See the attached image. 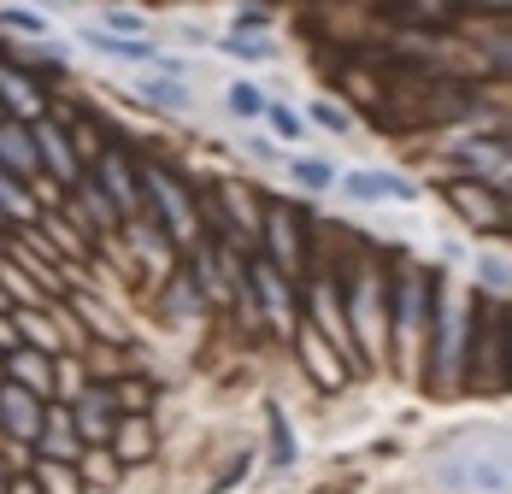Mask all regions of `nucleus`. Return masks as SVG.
I'll return each instance as SVG.
<instances>
[{
  "label": "nucleus",
  "mask_w": 512,
  "mask_h": 494,
  "mask_svg": "<svg viewBox=\"0 0 512 494\" xmlns=\"http://www.w3.org/2000/svg\"><path fill=\"white\" fill-rule=\"evenodd\" d=\"M348 195H359V200H412L418 195V189H412V183H401V177H383V171H354V177H348Z\"/></svg>",
  "instance_id": "nucleus-1"
},
{
  "label": "nucleus",
  "mask_w": 512,
  "mask_h": 494,
  "mask_svg": "<svg viewBox=\"0 0 512 494\" xmlns=\"http://www.w3.org/2000/svg\"><path fill=\"white\" fill-rule=\"evenodd\" d=\"M89 42L101 53H112V59H142V65H159V71H177L165 53H154L148 42H118V36H106V30H89Z\"/></svg>",
  "instance_id": "nucleus-2"
},
{
  "label": "nucleus",
  "mask_w": 512,
  "mask_h": 494,
  "mask_svg": "<svg viewBox=\"0 0 512 494\" xmlns=\"http://www.w3.org/2000/svg\"><path fill=\"white\" fill-rule=\"evenodd\" d=\"M142 95H148V100H159L165 112H183V106H189V95H183V83H177L171 71H165V77H148V83H142Z\"/></svg>",
  "instance_id": "nucleus-3"
},
{
  "label": "nucleus",
  "mask_w": 512,
  "mask_h": 494,
  "mask_svg": "<svg viewBox=\"0 0 512 494\" xmlns=\"http://www.w3.org/2000/svg\"><path fill=\"white\" fill-rule=\"evenodd\" d=\"M295 183H307V189H330V165H318V159H301V165H295Z\"/></svg>",
  "instance_id": "nucleus-4"
},
{
  "label": "nucleus",
  "mask_w": 512,
  "mask_h": 494,
  "mask_svg": "<svg viewBox=\"0 0 512 494\" xmlns=\"http://www.w3.org/2000/svg\"><path fill=\"white\" fill-rule=\"evenodd\" d=\"M230 106H236V112H259V106H265V95H259L254 83H236V89H230Z\"/></svg>",
  "instance_id": "nucleus-5"
},
{
  "label": "nucleus",
  "mask_w": 512,
  "mask_h": 494,
  "mask_svg": "<svg viewBox=\"0 0 512 494\" xmlns=\"http://www.w3.org/2000/svg\"><path fill=\"white\" fill-rule=\"evenodd\" d=\"M271 124H277V130H283L289 142H295V136H307V124H301V118H295L289 106H271Z\"/></svg>",
  "instance_id": "nucleus-6"
},
{
  "label": "nucleus",
  "mask_w": 512,
  "mask_h": 494,
  "mask_svg": "<svg viewBox=\"0 0 512 494\" xmlns=\"http://www.w3.org/2000/svg\"><path fill=\"white\" fill-rule=\"evenodd\" d=\"M6 418H12L18 430H30V400H24V395H6Z\"/></svg>",
  "instance_id": "nucleus-7"
},
{
  "label": "nucleus",
  "mask_w": 512,
  "mask_h": 494,
  "mask_svg": "<svg viewBox=\"0 0 512 494\" xmlns=\"http://www.w3.org/2000/svg\"><path fill=\"white\" fill-rule=\"evenodd\" d=\"M318 124H330V130H348V112H342V106H318Z\"/></svg>",
  "instance_id": "nucleus-8"
},
{
  "label": "nucleus",
  "mask_w": 512,
  "mask_h": 494,
  "mask_svg": "<svg viewBox=\"0 0 512 494\" xmlns=\"http://www.w3.org/2000/svg\"><path fill=\"white\" fill-rule=\"evenodd\" d=\"M224 53H236V59H259L265 42H224Z\"/></svg>",
  "instance_id": "nucleus-9"
},
{
  "label": "nucleus",
  "mask_w": 512,
  "mask_h": 494,
  "mask_svg": "<svg viewBox=\"0 0 512 494\" xmlns=\"http://www.w3.org/2000/svg\"><path fill=\"white\" fill-rule=\"evenodd\" d=\"M0 153H6V159H30V148H24V142H18V136H12V130H6V136H0Z\"/></svg>",
  "instance_id": "nucleus-10"
}]
</instances>
